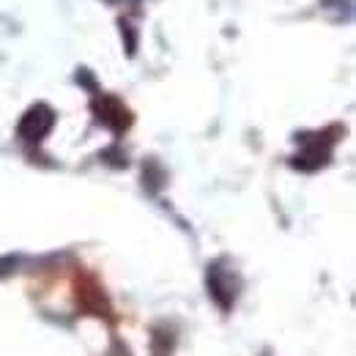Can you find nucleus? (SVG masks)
Returning <instances> with one entry per match:
<instances>
[{
	"label": "nucleus",
	"instance_id": "nucleus-2",
	"mask_svg": "<svg viewBox=\"0 0 356 356\" xmlns=\"http://www.w3.org/2000/svg\"><path fill=\"white\" fill-rule=\"evenodd\" d=\"M93 113H96L99 121L107 124L113 132H124V129L132 124L129 110H127L118 99H113V96H99V99L93 102Z\"/></svg>",
	"mask_w": 356,
	"mask_h": 356
},
{
	"label": "nucleus",
	"instance_id": "nucleus-4",
	"mask_svg": "<svg viewBox=\"0 0 356 356\" xmlns=\"http://www.w3.org/2000/svg\"><path fill=\"white\" fill-rule=\"evenodd\" d=\"M17 266H19V258L17 255H3L0 258V277H8Z\"/></svg>",
	"mask_w": 356,
	"mask_h": 356
},
{
	"label": "nucleus",
	"instance_id": "nucleus-5",
	"mask_svg": "<svg viewBox=\"0 0 356 356\" xmlns=\"http://www.w3.org/2000/svg\"><path fill=\"white\" fill-rule=\"evenodd\" d=\"M121 31L129 36V47H127V49H129V55H134V49H137V36H134V28L129 25V22H121Z\"/></svg>",
	"mask_w": 356,
	"mask_h": 356
},
{
	"label": "nucleus",
	"instance_id": "nucleus-1",
	"mask_svg": "<svg viewBox=\"0 0 356 356\" xmlns=\"http://www.w3.org/2000/svg\"><path fill=\"white\" fill-rule=\"evenodd\" d=\"M52 127H55V113H52V107H47V104H33L22 118H19V124H17V134L25 140V143H39V140H44L47 134L52 132Z\"/></svg>",
	"mask_w": 356,
	"mask_h": 356
},
{
	"label": "nucleus",
	"instance_id": "nucleus-3",
	"mask_svg": "<svg viewBox=\"0 0 356 356\" xmlns=\"http://www.w3.org/2000/svg\"><path fill=\"white\" fill-rule=\"evenodd\" d=\"M230 271H222V264H214V266L209 268V288H211V293H214V299L227 307L230 302H233V296H236V288L230 285Z\"/></svg>",
	"mask_w": 356,
	"mask_h": 356
},
{
	"label": "nucleus",
	"instance_id": "nucleus-6",
	"mask_svg": "<svg viewBox=\"0 0 356 356\" xmlns=\"http://www.w3.org/2000/svg\"><path fill=\"white\" fill-rule=\"evenodd\" d=\"M107 3H121V0H107Z\"/></svg>",
	"mask_w": 356,
	"mask_h": 356
}]
</instances>
